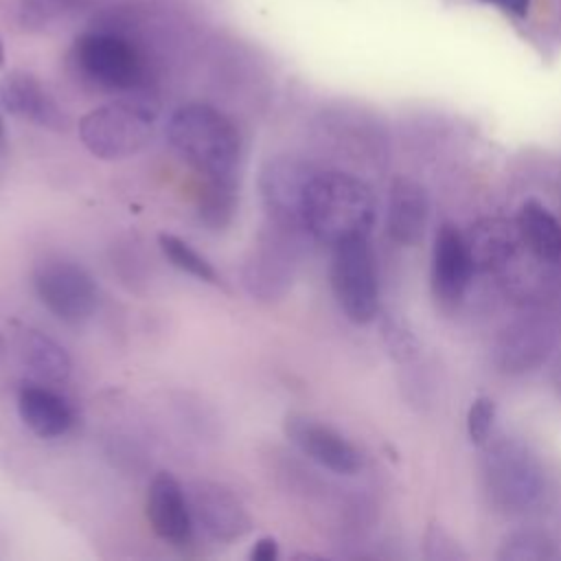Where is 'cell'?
<instances>
[{
  "mask_svg": "<svg viewBox=\"0 0 561 561\" xmlns=\"http://www.w3.org/2000/svg\"><path fill=\"white\" fill-rule=\"evenodd\" d=\"M18 412L22 423L39 438H59L75 425L70 401L42 381H24L20 386Z\"/></svg>",
  "mask_w": 561,
  "mask_h": 561,
  "instance_id": "cell-17",
  "label": "cell"
},
{
  "mask_svg": "<svg viewBox=\"0 0 561 561\" xmlns=\"http://www.w3.org/2000/svg\"><path fill=\"white\" fill-rule=\"evenodd\" d=\"M4 145V121H2V112H0V147Z\"/></svg>",
  "mask_w": 561,
  "mask_h": 561,
  "instance_id": "cell-30",
  "label": "cell"
},
{
  "mask_svg": "<svg viewBox=\"0 0 561 561\" xmlns=\"http://www.w3.org/2000/svg\"><path fill=\"white\" fill-rule=\"evenodd\" d=\"M239 206L237 180H204L199 195V219L210 230L230 226Z\"/></svg>",
  "mask_w": 561,
  "mask_h": 561,
  "instance_id": "cell-22",
  "label": "cell"
},
{
  "mask_svg": "<svg viewBox=\"0 0 561 561\" xmlns=\"http://www.w3.org/2000/svg\"><path fill=\"white\" fill-rule=\"evenodd\" d=\"M495 416H497V405L491 397L480 394L471 401L465 425H467V436L476 447H482L491 438Z\"/></svg>",
  "mask_w": 561,
  "mask_h": 561,
  "instance_id": "cell-25",
  "label": "cell"
},
{
  "mask_svg": "<svg viewBox=\"0 0 561 561\" xmlns=\"http://www.w3.org/2000/svg\"><path fill=\"white\" fill-rule=\"evenodd\" d=\"M379 331L383 346L394 364L410 366L421 357V340L405 320L397 316H383Z\"/></svg>",
  "mask_w": 561,
  "mask_h": 561,
  "instance_id": "cell-24",
  "label": "cell"
},
{
  "mask_svg": "<svg viewBox=\"0 0 561 561\" xmlns=\"http://www.w3.org/2000/svg\"><path fill=\"white\" fill-rule=\"evenodd\" d=\"M482 447L480 476L489 502L502 513L533 508L546 489L543 467L535 451L517 438H489Z\"/></svg>",
  "mask_w": 561,
  "mask_h": 561,
  "instance_id": "cell-3",
  "label": "cell"
},
{
  "mask_svg": "<svg viewBox=\"0 0 561 561\" xmlns=\"http://www.w3.org/2000/svg\"><path fill=\"white\" fill-rule=\"evenodd\" d=\"M33 287L39 302L61 322H85L99 305V289L85 267L53 259L37 265L33 274Z\"/></svg>",
  "mask_w": 561,
  "mask_h": 561,
  "instance_id": "cell-7",
  "label": "cell"
},
{
  "mask_svg": "<svg viewBox=\"0 0 561 561\" xmlns=\"http://www.w3.org/2000/svg\"><path fill=\"white\" fill-rule=\"evenodd\" d=\"M425 557L432 561H458L467 559V552L443 526L432 524L425 533Z\"/></svg>",
  "mask_w": 561,
  "mask_h": 561,
  "instance_id": "cell-26",
  "label": "cell"
},
{
  "mask_svg": "<svg viewBox=\"0 0 561 561\" xmlns=\"http://www.w3.org/2000/svg\"><path fill=\"white\" fill-rule=\"evenodd\" d=\"M4 61H7V53H4V44L0 39V68H4Z\"/></svg>",
  "mask_w": 561,
  "mask_h": 561,
  "instance_id": "cell-29",
  "label": "cell"
},
{
  "mask_svg": "<svg viewBox=\"0 0 561 561\" xmlns=\"http://www.w3.org/2000/svg\"><path fill=\"white\" fill-rule=\"evenodd\" d=\"M0 105L15 118L50 131H66L68 116L44 88V83L24 70H9L0 79Z\"/></svg>",
  "mask_w": 561,
  "mask_h": 561,
  "instance_id": "cell-15",
  "label": "cell"
},
{
  "mask_svg": "<svg viewBox=\"0 0 561 561\" xmlns=\"http://www.w3.org/2000/svg\"><path fill=\"white\" fill-rule=\"evenodd\" d=\"M559 344L557 324L539 313H528L504 324L493 342V366L502 375H526L541 368Z\"/></svg>",
  "mask_w": 561,
  "mask_h": 561,
  "instance_id": "cell-8",
  "label": "cell"
},
{
  "mask_svg": "<svg viewBox=\"0 0 561 561\" xmlns=\"http://www.w3.org/2000/svg\"><path fill=\"white\" fill-rule=\"evenodd\" d=\"M18 355L42 383H64L72 373L68 351L37 329H24L18 337Z\"/></svg>",
  "mask_w": 561,
  "mask_h": 561,
  "instance_id": "cell-19",
  "label": "cell"
},
{
  "mask_svg": "<svg viewBox=\"0 0 561 561\" xmlns=\"http://www.w3.org/2000/svg\"><path fill=\"white\" fill-rule=\"evenodd\" d=\"M195 526L215 541H237L245 537L254 522L241 500L221 482L193 480L186 489Z\"/></svg>",
  "mask_w": 561,
  "mask_h": 561,
  "instance_id": "cell-11",
  "label": "cell"
},
{
  "mask_svg": "<svg viewBox=\"0 0 561 561\" xmlns=\"http://www.w3.org/2000/svg\"><path fill=\"white\" fill-rule=\"evenodd\" d=\"M167 140L204 180H237L241 134L221 110L208 103L180 105L167 121Z\"/></svg>",
  "mask_w": 561,
  "mask_h": 561,
  "instance_id": "cell-2",
  "label": "cell"
},
{
  "mask_svg": "<svg viewBox=\"0 0 561 561\" xmlns=\"http://www.w3.org/2000/svg\"><path fill=\"white\" fill-rule=\"evenodd\" d=\"M287 440L309 460L324 467L337 476H355L364 467L362 451L335 427L307 416V414H287L283 423Z\"/></svg>",
  "mask_w": 561,
  "mask_h": 561,
  "instance_id": "cell-9",
  "label": "cell"
},
{
  "mask_svg": "<svg viewBox=\"0 0 561 561\" xmlns=\"http://www.w3.org/2000/svg\"><path fill=\"white\" fill-rule=\"evenodd\" d=\"M331 289L342 313L355 324H368L379 316V278L368 237L333 245Z\"/></svg>",
  "mask_w": 561,
  "mask_h": 561,
  "instance_id": "cell-5",
  "label": "cell"
},
{
  "mask_svg": "<svg viewBox=\"0 0 561 561\" xmlns=\"http://www.w3.org/2000/svg\"><path fill=\"white\" fill-rule=\"evenodd\" d=\"M430 221V195L425 186L408 175L392 180L386 206V232L403 245L414 248L423 241Z\"/></svg>",
  "mask_w": 561,
  "mask_h": 561,
  "instance_id": "cell-16",
  "label": "cell"
},
{
  "mask_svg": "<svg viewBox=\"0 0 561 561\" xmlns=\"http://www.w3.org/2000/svg\"><path fill=\"white\" fill-rule=\"evenodd\" d=\"M79 70L96 85L112 92H131L145 79V66L138 50L112 33H83L72 48Z\"/></svg>",
  "mask_w": 561,
  "mask_h": 561,
  "instance_id": "cell-6",
  "label": "cell"
},
{
  "mask_svg": "<svg viewBox=\"0 0 561 561\" xmlns=\"http://www.w3.org/2000/svg\"><path fill=\"white\" fill-rule=\"evenodd\" d=\"M296 232L270 221V232L254 245L243 270V283L252 296L274 300L285 294L294 274V250L287 245Z\"/></svg>",
  "mask_w": 561,
  "mask_h": 561,
  "instance_id": "cell-12",
  "label": "cell"
},
{
  "mask_svg": "<svg viewBox=\"0 0 561 561\" xmlns=\"http://www.w3.org/2000/svg\"><path fill=\"white\" fill-rule=\"evenodd\" d=\"M469 241V239H467ZM476 265H484L486 270L502 265L513 250V237L500 221H486L478 226L476 237L469 241Z\"/></svg>",
  "mask_w": 561,
  "mask_h": 561,
  "instance_id": "cell-23",
  "label": "cell"
},
{
  "mask_svg": "<svg viewBox=\"0 0 561 561\" xmlns=\"http://www.w3.org/2000/svg\"><path fill=\"white\" fill-rule=\"evenodd\" d=\"M158 245H160V252L164 254V259L175 270L202 280V283L215 285V287L224 285L215 265L204 254H199L188 241H184L182 237L171 234V232H160L158 234Z\"/></svg>",
  "mask_w": 561,
  "mask_h": 561,
  "instance_id": "cell-20",
  "label": "cell"
},
{
  "mask_svg": "<svg viewBox=\"0 0 561 561\" xmlns=\"http://www.w3.org/2000/svg\"><path fill=\"white\" fill-rule=\"evenodd\" d=\"M252 561H276L278 559V541L274 537H259L250 550Z\"/></svg>",
  "mask_w": 561,
  "mask_h": 561,
  "instance_id": "cell-27",
  "label": "cell"
},
{
  "mask_svg": "<svg viewBox=\"0 0 561 561\" xmlns=\"http://www.w3.org/2000/svg\"><path fill=\"white\" fill-rule=\"evenodd\" d=\"M476 261L467 237L449 221L440 224L432 248V294L445 307H456L471 283Z\"/></svg>",
  "mask_w": 561,
  "mask_h": 561,
  "instance_id": "cell-13",
  "label": "cell"
},
{
  "mask_svg": "<svg viewBox=\"0 0 561 561\" xmlns=\"http://www.w3.org/2000/svg\"><path fill=\"white\" fill-rule=\"evenodd\" d=\"M515 228L522 243L539 259L552 265H561V224L535 197H528L519 204Z\"/></svg>",
  "mask_w": 561,
  "mask_h": 561,
  "instance_id": "cell-18",
  "label": "cell"
},
{
  "mask_svg": "<svg viewBox=\"0 0 561 561\" xmlns=\"http://www.w3.org/2000/svg\"><path fill=\"white\" fill-rule=\"evenodd\" d=\"M500 561H559L557 541L539 530H513L502 537L495 552Z\"/></svg>",
  "mask_w": 561,
  "mask_h": 561,
  "instance_id": "cell-21",
  "label": "cell"
},
{
  "mask_svg": "<svg viewBox=\"0 0 561 561\" xmlns=\"http://www.w3.org/2000/svg\"><path fill=\"white\" fill-rule=\"evenodd\" d=\"M2 353H4V340H2V335H0V357H2Z\"/></svg>",
  "mask_w": 561,
  "mask_h": 561,
  "instance_id": "cell-31",
  "label": "cell"
},
{
  "mask_svg": "<svg viewBox=\"0 0 561 561\" xmlns=\"http://www.w3.org/2000/svg\"><path fill=\"white\" fill-rule=\"evenodd\" d=\"M311 169L287 156L267 158L259 171V193L272 224L302 230V195Z\"/></svg>",
  "mask_w": 561,
  "mask_h": 561,
  "instance_id": "cell-10",
  "label": "cell"
},
{
  "mask_svg": "<svg viewBox=\"0 0 561 561\" xmlns=\"http://www.w3.org/2000/svg\"><path fill=\"white\" fill-rule=\"evenodd\" d=\"M486 4L497 7L502 13L513 15V18H526L530 9V0H482Z\"/></svg>",
  "mask_w": 561,
  "mask_h": 561,
  "instance_id": "cell-28",
  "label": "cell"
},
{
  "mask_svg": "<svg viewBox=\"0 0 561 561\" xmlns=\"http://www.w3.org/2000/svg\"><path fill=\"white\" fill-rule=\"evenodd\" d=\"M158 105L142 96L118 99L85 112L77 131L83 147L101 160H123L138 153L153 134Z\"/></svg>",
  "mask_w": 561,
  "mask_h": 561,
  "instance_id": "cell-4",
  "label": "cell"
},
{
  "mask_svg": "<svg viewBox=\"0 0 561 561\" xmlns=\"http://www.w3.org/2000/svg\"><path fill=\"white\" fill-rule=\"evenodd\" d=\"M377 219L373 188L346 171H313L302 195V230L324 245L368 237Z\"/></svg>",
  "mask_w": 561,
  "mask_h": 561,
  "instance_id": "cell-1",
  "label": "cell"
},
{
  "mask_svg": "<svg viewBox=\"0 0 561 561\" xmlns=\"http://www.w3.org/2000/svg\"><path fill=\"white\" fill-rule=\"evenodd\" d=\"M145 511H147L151 530L160 539L173 546H184L191 541L195 522H193L188 495L173 473L158 471L153 476L147 489Z\"/></svg>",
  "mask_w": 561,
  "mask_h": 561,
  "instance_id": "cell-14",
  "label": "cell"
}]
</instances>
